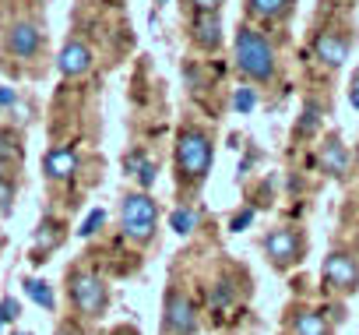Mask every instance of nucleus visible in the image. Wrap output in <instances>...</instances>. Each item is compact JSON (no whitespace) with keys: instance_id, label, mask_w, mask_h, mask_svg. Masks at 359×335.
Returning a JSON list of instances; mask_svg holds the SVG:
<instances>
[{"instance_id":"nucleus-32","label":"nucleus","mask_w":359,"mask_h":335,"mask_svg":"<svg viewBox=\"0 0 359 335\" xmlns=\"http://www.w3.org/2000/svg\"><path fill=\"white\" fill-rule=\"evenodd\" d=\"M158 4H162V0H158Z\"/></svg>"},{"instance_id":"nucleus-20","label":"nucleus","mask_w":359,"mask_h":335,"mask_svg":"<svg viewBox=\"0 0 359 335\" xmlns=\"http://www.w3.org/2000/svg\"><path fill=\"white\" fill-rule=\"evenodd\" d=\"M233 106H236V113H250V110L257 106V92H254L250 85L236 88V96H233Z\"/></svg>"},{"instance_id":"nucleus-29","label":"nucleus","mask_w":359,"mask_h":335,"mask_svg":"<svg viewBox=\"0 0 359 335\" xmlns=\"http://www.w3.org/2000/svg\"><path fill=\"white\" fill-rule=\"evenodd\" d=\"M60 335H74V328H71V324H64V328H60Z\"/></svg>"},{"instance_id":"nucleus-2","label":"nucleus","mask_w":359,"mask_h":335,"mask_svg":"<svg viewBox=\"0 0 359 335\" xmlns=\"http://www.w3.org/2000/svg\"><path fill=\"white\" fill-rule=\"evenodd\" d=\"M212 155H215L212 138L205 131H194V127L180 131V138H176V170H180L184 180H191V184L205 180V173L212 170Z\"/></svg>"},{"instance_id":"nucleus-13","label":"nucleus","mask_w":359,"mask_h":335,"mask_svg":"<svg viewBox=\"0 0 359 335\" xmlns=\"http://www.w3.org/2000/svg\"><path fill=\"white\" fill-rule=\"evenodd\" d=\"M60 240H64V226L53 223V219H43L39 230H36V237H32V261H46V254L57 251Z\"/></svg>"},{"instance_id":"nucleus-19","label":"nucleus","mask_w":359,"mask_h":335,"mask_svg":"<svg viewBox=\"0 0 359 335\" xmlns=\"http://www.w3.org/2000/svg\"><path fill=\"white\" fill-rule=\"evenodd\" d=\"M194 223H198V219H194V212H187V209H176V212L169 216V226H172L180 237H187V233L194 230Z\"/></svg>"},{"instance_id":"nucleus-8","label":"nucleus","mask_w":359,"mask_h":335,"mask_svg":"<svg viewBox=\"0 0 359 335\" xmlns=\"http://www.w3.org/2000/svg\"><path fill=\"white\" fill-rule=\"evenodd\" d=\"M8 50H11L18 60H29V57H36V53L43 50V32H39L36 25H29V22H15V25L8 29Z\"/></svg>"},{"instance_id":"nucleus-3","label":"nucleus","mask_w":359,"mask_h":335,"mask_svg":"<svg viewBox=\"0 0 359 335\" xmlns=\"http://www.w3.org/2000/svg\"><path fill=\"white\" fill-rule=\"evenodd\" d=\"M120 223H123V233H127L130 240L148 244V240L155 237V226H158V209H155V202H151L148 195L134 191V195H127L123 205H120Z\"/></svg>"},{"instance_id":"nucleus-18","label":"nucleus","mask_w":359,"mask_h":335,"mask_svg":"<svg viewBox=\"0 0 359 335\" xmlns=\"http://www.w3.org/2000/svg\"><path fill=\"white\" fill-rule=\"evenodd\" d=\"M289 8V0H250V11L257 15V18H275V15H282Z\"/></svg>"},{"instance_id":"nucleus-31","label":"nucleus","mask_w":359,"mask_h":335,"mask_svg":"<svg viewBox=\"0 0 359 335\" xmlns=\"http://www.w3.org/2000/svg\"><path fill=\"white\" fill-rule=\"evenodd\" d=\"M15 335H32V331H15Z\"/></svg>"},{"instance_id":"nucleus-12","label":"nucleus","mask_w":359,"mask_h":335,"mask_svg":"<svg viewBox=\"0 0 359 335\" xmlns=\"http://www.w3.org/2000/svg\"><path fill=\"white\" fill-rule=\"evenodd\" d=\"M194 43L201 50H219L222 43V22H219V11H194Z\"/></svg>"},{"instance_id":"nucleus-28","label":"nucleus","mask_w":359,"mask_h":335,"mask_svg":"<svg viewBox=\"0 0 359 335\" xmlns=\"http://www.w3.org/2000/svg\"><path fill=\"white\" fill-rule=\"evenodd\" d=\"M352 106L359 110V74H355V85H352Z\"/></svg>"},{"instance_id":"nucleus-26","label":"nucleus","mask_w":359,"mask_h":335,"mask_svg":"<svg viewBox=\"0 0 359 335\" xmlns=\"http://www.w3.org/2000/svg\"><path fill=\"white\" fill-rule=\"evenodd\" d=\"M226 0H191V8L194 11H222Z\"/></svg>"},{"instance_id":"nucleus-9","label":"nucleus","mask_w":359,"mask_h":335,"mask_svg":"<svg viewBox=\"0 0 359 335\" xmlns=\"http://www.w3.org/2000/svg\"><path fill=\"white\" fill-rule=\"evenodd\" d=\"M43 173L50 180H71L78 173V152L71 145H57L43 155Z\"/></svg>"},{"instance_id":"nucleus-22","label":"nucleus","mask_w":359,"mask_h":335,"mask_svg":"<svg viewBox=\"0 0 359 335\" xmlns=\"http://www.w3.org/2000/svg\"><path fill=\"white\" fill-rule=\"evenodd\" d=\"M317 124H320V106H317V103H306V110H303V120H299V134H310V131H317Z\"/></svg>"},{"instance_id":"nucleus-4","label":"nucleus","mask_w":359,"mask_h":335,"mask_svg":"<svg viewBox=\"0 0 359 335\" xmlns=\"http://www.w3.org/2000/svg\"><path fill=\"white\" fill-rule=\"evenodd\" d=\"M71 300H74V307L85 317H102V310L109 303V293H106L102 279L78 272V275H71Z\"/></svg>"},{"instance_id":"nucleus-5","label":"nucleus","mask_w":359,"mask_h":335,"mask_svg":"<svg viewBox=\"0 0 359 335\" xmlns=\"http://www.w3.org/2000/svg\"><path fill=\"white\" fill-rule=\"evenodd\" d=\"M324 282L338 293H355L359 289V261L345 251H334L324 258V268H320Z\"/></svg>"},{"instance_id":"nucleus-1","label":"nucleus","mask_w":359,"mask_h":335,"mask_svg":"<svg viewBox=\"0 0 359 335\" xmlns=\"http://www.w3.org/2000/svg\"><path fill=\"white\" fill-rule=\"evenodd\" d=\"M236 67L240 74H247L250 81H268L275 74V50L271 43L250 29V25H240L236 29Z\"/></svg>"},{"instance_id":"nucleus-6","label":"nucleus","mask_w":359,"mask_h":335,"mask_svg":"<svg viewBox=\"0 0 359 335\" xmlns=\"http://www.w3.org/2000/svg\"><path fill=\"white\" fill-rule=\"evenodd\" d=\"M264 254L271 258V265L289 268V265L299 261V254H303V240H299L296 230H271V233L264 237Z\"/></svg>"},{"instance_id":"nucleus-30","label":"nucleus","mask_w":359,"mask_h":335,"mask_svg":"<svg viewBox=\"0 0 359 335\" xmlns=\"http://www.w3.org/2000/svg\"><path fill=\"white\" fill-rule=\"evenodd\" d=\"M0 177H4V155H0Z\"/></svg>"},{"instance_id":"nucleus-16","label":"nucleus","mask_w":359,"mask_h":335,"mask_svg":"<svg viewBox=\"0 0 359 335\" xmlns=\"http://www.w3.org/2000/svg\"><path fill=\"white\" fill-rule=\"evenodd\" d=\"M292 331L296 335H327V321L317 310H299L292 317Z\"/></svg>"},{"instance_id":"nucleus-21","label":"nucleus","mask_w":359,"mask_h":335,"mask_svg":"<svg viewBox=\"0 0 359 335\" xmlns=\"http://www.w3.org/2000/svg\"><path fill=\"white\" fill-rule=\"evenodd\" d=\"M102 223H106V212H102V209H92V212H88V219H81V230H78V237H95Z\"/></svg>"},{"instance_id":"nucleus-25","label":"nucleus","mask_w":359,"mask_h":335,"mask_svg":"<svg viewBox=\"0 0 359 335\" xmlns=\"http://www.w3.org/2000/svg\"><path fill=\"white\" fill-rule=\"evenodd\" d=\"M250 223H254V209H247V212H240V216L233 219V233H243Z\"/></svg>"},{"instance_id":"nucleus-14","label":"nucleus","mask_w":359,"mask_h":335,"mask_svg":"<svg viewBox=\"0 0 359 335\" xmlns=\"http://www.w3.org/2000/svg\"><path fill=\"white\" fill-rule=\"evenodd\" d=\"M320 166H324V173H331V177H341L348 170V152H345V145L338 138H327L320 145Z\"/></svg>"},{"instance_id":"nucleus-23","label":"nucleus","mask_w":359,"mask_h":335,"mask_svg":"<svg viewBox=\"0 0 359 335\" xmlns=\"http://www.w3.org/2000/svg\"><path fill=\"white\" fill-rule=\"evenodd\" d=\"M11 202H15V184L8 177H0V216L11 212Z\"/></svg>"},{"instance_id":"nucleus-7","label":"nucleus","mask_w":359,"mask_h":335,"mask_svg":"<svg viewBox=\"0 0 359 335\" xmlns=\"http://www.w3.org/2000/svg\"><path fill=\"white\" fill-rule=\"evenodd\" d=\"M198 324V310L191 303V296L184 293H165V328L172 335H191Z\"/></svg>"},{"instance_id":"nucleus-17","label":"nucleus","mask_w":359,"mask_h":335,"mask_svg":"<svg viewBox=\"0 0 359 335\" xmlns=\"http://www.w3.org/2000/svg\"><path fill=\"white\" fill-rule=\"evenodd\" d=\"M25 289H29V300H32V303H39V307H46V310L53 307V293H50V286H46L43 279H29Z\"/></svg>"},{"instance_id":"nucleus-11","label":"nucleus","mask_w":359,"mask_h":335,"mask_svg":"<svg viewBox=\"0 0 359 335\" xmlns=\"http://www.w3.org/2000/svg\"><path fill=\"white\" fill-rule=\"evenodd\" d=\"M313 53H317L320 64L341 67V64L348 60V39H345L341 32H320V36L313 39Z\"/></svg>"},{"instance_id":"nucleus-27","label":"nucleus","mask_w":359,"mask_h":335,"mask_svg":"<svg viewBox=\"0 0 359 335\" xmlns=\"http://www.w3.org/2000/svg\"><path fill=\"white\" fill-rule=\"evenodd\" d=\"M0 106H15V92L8 85H0Z\"/></svg>"},{"instance_id":"nucleus-10","label":"nucleus","mask_w":359,"mask_h":335,"mask_svg":"<svg viewBox=\"0 0 359 335\" xmlns=\"http://www.w3.org/2000/svg\"><path fill=\"white\" fill-rule=\"evenodd\" d=\"M88 67H92V50H88L81 39L64 43V50H60V57H57V71H60L64 78H78V74H85Z\"/></svg>"},{"instance_id":"nucleus-15","label":"nucleus","mask_w":359,"mask_h":335,"mask_svg":"<svg viewBox=\"0 0 359 335\" xmlns=\"http://www.w3.org/2000/svg\"><path fill=\"white\" fill-rule=\"evenodd\" d=\"M127 173L137 177L141 188H151V184H155V162H151L148 155H141V152H130V155H127Z\"/></svg>"},{"instance_id":"nucleus-24","label":"nucleus","mask_w":359,"mask_h":335,"mask_svg":"<svg viewBox=\"0 0 359 335\" xmlns=\"http://www.w3.org/2000/svg\"><path fill=\"white\" fill-rule=\"evenodd\" d=\"M15 317H18V300H11V296H8L4 303H0V321L8 324V321H15Z\"/></svg>"}]
</instances>
